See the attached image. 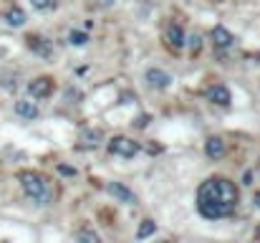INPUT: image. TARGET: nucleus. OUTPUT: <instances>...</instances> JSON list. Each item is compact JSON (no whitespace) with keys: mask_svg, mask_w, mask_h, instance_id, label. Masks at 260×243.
I'll return each instance as SVG.
<instances>
[{"mask_svg":"<svg viewBox=\"0 0 260 243\" xmlns=\"http://www.w3.org/2000/svg\"><path fill=\"white\" fill-rule=\"evenodd\" d=\"M69 43H71V46H86L88 33H84V31H71V33H69Z\"/></svg>","mask_w":260,"mask_h":243,"instance_id":"nucleus-15","label":"nucleus"},{"mask_svg":"<svg viewBox=\"0 0 260 243\" xmlns=\"http://www.w3.org/2000/svg\"><path fill=\"white\" fill-rule=\"evenodd\" d=\"M51 89H53V79H48V76H38V79H33L30 84H28V91H30L33 99H43V96H48Z\"/></svg>","mask_w":260,"mask_h":243,"instance_id":"nucleus-5","label":"nucleus"},{"mask_svg":"<svg viewBox=\"0 0 260 243\" xmlns=\"http://www.w3.org/2000/svg\"><path fill=\"white\" fill-rule=\"evenodd\" d=\"M187 43H189V51H192V53H200V48H202V38H200L197 33H194V36H189V38H187Z\"/></svg>","mask_w":260,"mask_h":243,"instance_id":"nucleus-17","label":"nucleus"},{"mask_svg":"<svg viewBox=\"0 0 260 243\" xmlns=\"http://www.w3.org/2000/svg\"><path fill=\"white\" fill-rule=\"evenodd\" d=\"M33 3V8H38V10H51L53 5H56V0H30Z\"/></svg>","mask_w":260,"mask_h":243,"instance_id":"nucleus-19","label":"nucleus"},{"mask_svg":"<svg viewBox=\"0 0 260 243\" xmlns=\"http://www.w3.org/2000/svg\"><path fill=\"white\" fill-rule=\"evenodd\" d=\"M238 208V187L228 177H210L197 190V210L207 221L228 218Z\"/></svg>","mask_w":260,"mask_h":243,"instance_id":"nucleus-1","label":"nucleus"},{"mask_svg":"<svg viewBox=\"0 0 260 243\" xmlns=\"http://www.w3.org/2000/svg\"><path fill=\"white\" fill-rule=\"evenodd\" d=\"M106 193H109L111 198H116L119 203H124V205H137V195H134L129 187H124L121 182H109V185H106Z\"/></svg>","mask_w":260,"mask_h":243,"instance_id":"nucleus-4","label":"nucleus"},{"mask_svg":"<svg viewBox=\"0 0 260 243\" xmlns=\"http://www.w3.org/2000/svg\"><path fill=\"white\" fill-rule=\"evenodd\" d=\"M147 81H149V86H154V89H167L172 76H170L167 71H162V69H149V71H147Z\"/></svg>","mask_w":260,"mask_h":243,"instance_id":"nucleus-9","label":"nucleus"},{"mask_svg":"<svg viewBox=\"0 0 260 243\" xmlns=\"http://www.w3.org/2000/svg\"><path fill=\"white\" fill-rule=\"evenodd\" d=\"M3 20H5L8 25H13V28H20V25H25V13H23L18 5H13V8H8V10H5Z\"/></svg>","mask_w":260,"mask_h":243,"instance_id":"nucleus-12","label":"nucleus"},{"mask_svg":"<svg viewBox=\"0 0 260 243\" xmlns=\"http://www.w3.org/2000/svg\"><path fill=\"white\" fill-rule=\"evenodd\" d=\"M15 114L23 117V119H36V117H38V106H36L33 101H28V99H20V101L15 104Z\"/></svg>","mask_w":260,"mask_h":243,"instance_id":"nucleus-13","label":"nucleus"},{"mask_svg":"<svg viewBox=\"0 0 260 243\" xmlns=\"http://www.w3.org/2000/svg\"><path fill=\"white\" fill-rule=\"evenodd\" d=\"M157 231V223L154 221H142V226H139V231H137V238H147V236H152Z\"/></svg>","mask_w":260,"mask_h":243,"instance_id":"nucleus-16","label":"nucleus"},{"mask_svg":"<svg viewBox=\"0 0 260 243\" xmlns=\"http://www.w3.org/2000/svg\"><path fill=\"white\" fill-rule=\"evenodd\" d=\"M111 3H114V0H101V5H111Z\"/></svg>","mask_w":260,"mask_h":243,"instance_id":"nucleus-21","label":"nucleus"},{"mask_svg":"<svg viewBox=\"0 0 260 243\" xmlns=\"http://www.w3.org/2000/svg\"><path fill=\"white\" fill-rule=\"evenodd\" d=\"M76 238H79V241H88V243H99V233H96V231H81Z\"/></svg>","mask_w":260,"mask_h":243,"instance_id":"nucleus-18","label":"nucleus"},{"mask_svg":"<svg viewBox=\"0 0 260 243\" xmlns=\"http://www.w3.org/2000/svg\"><path fill=\"white\" fill-rule=\"evenodd\" d=\"M109 152L111 155H119V157H134L139 152V145L129 137H114L109 142Z\"/></svg>","mask_w":260,"mask_h":243,"instance_id":"nucleus-3","label":"nucleus"},{"mask_svg":"<svg viewBox=\"0 0 260 243\" xmlns=\"http://www.w3.org/2000/svg\"><path fill=\"white\" fill-rule=\"evenodd\" d=\"M20 185H23L25 195H28L33 203H38V205H48V203L53 200V187H51V182H48L43 175H38V172H20Z\"/></svg>","mask_w":260,"mask_h":243,"instance_id":"nucleus-2","label":"nucleus"},{"mask_svg":"<svg viewBox=\"0 0 260 243\" xmlns=\"http://www.w3.org/2000/svg\"><path fill=\"white\" fill-rule=\"evenodd\" d=\"M81 142H84V147H99L101 145V132L99 129H86L81 134Z\"/></svg>","mask_w":260,"mask_h":243,"instance_id":"nucleus-14","label":"nucleus"},{"mask_svg":"<svg viewBox=\"0 0 260 243\" xmlns=\"http://www.w3.org/2000/svg\"><path fill=\"white\" fill-rule=\"evenodd\" d=\"M207 99H210L212 104L228 106V104H230V91H228L222 84H215V86H210V89H207Z\"/></svg>","mask_w":260,"mask_h":243,"instance_id":"nucleus-8","label":"nucleus"},{"mask_svg":"<svg viewBox=\"0 0 260 243\" xmlns=\"http://www.w3.org/2000/svg\"><path fill=\"white\" fill-rule=\"evenodd\" d=\"M167 43L172 46L174 51H179L184 46V31H182V25H177V23L167 25Z\"/></svg>","mask_w":260,"mask_h":243,"instance_id":"nucleus-11","label":"nucleus"},{"mask_svg":"<svg viewBox=\"0 0 260 243\" xmlns=\"http://www.w3.org/2000/svg\"><path fill=\"white\" fill-rule=\"evenodd\" d=\"M58 172H63V175H76V170H74V167H66V165H58Z\"/></svg>","mask_w":260,"mask_h":243,"instance_id":"nucleus-20","label":"nucleus"},{"mask_svg":"<svg viewBox=\"0 0 260 243\" xmlns=\"http://www.w3.org/2000/svg\"><path fill=\"white\" fill-rule=\"evenodd\" d=\"M28 48H33L36 53H41V56H46V59H51V56H53L51 43H48L46 38H41V36H28Z\"/></svg>","mask_w":260,"mask_h":243,"instance_id":"nucleus-10","label":"nucleus"},{"mask_svg":"<svg viewBox=\"0 0 260 243\" xmlns=\"http://www.w3.org/2000/svg\"><path fill=\"white\" fill-rule=\"evenodd\" d=\"M205 152H207V157H210V160H220V157H225L228 145H225V140H222V137H210V140L205 142Z\"/></svg>","mask_w":260,"mask_h":243,"instance_id":"nucleus-6","label":"nucleus"},{"mask_svg":"<svg viewBox=\"0 0 260 243\" xmlns=\"http://www.w3.org/2000/svg\"><path fill=\"white\" fill-rule=\"evenodd\" d=\"M255 203H258V208H260V193H255Z\"/></svg>","mask_w":260,"mask_h":243,"instance_id":"nucleus-22","label":"nucleus"},{"mask_svg":"<svg viewBox=\"0 0 260 243\" xmlns=\"http://www.w3.org/2000/svg\"><path fill=\"white\" fill-rule=\"evenodd\" d=\"M210 36H212L215 48H230V46H233V41H235V38H233V33H230L228 28H222V25H215Z\"/></svg>","mask_w":260,"mask_h":243,"instance_id":"nucleus-7","label":"nucleus"}]
</instances>
